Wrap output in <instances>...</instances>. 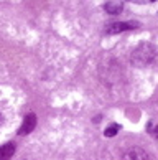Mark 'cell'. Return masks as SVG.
Returning a JSON list of instances; mask_svg holds the SVG:
<instances>
[{
  "mask_svg": "<svg viewBox=\"0 0 158 160\" xmlns=\"http://www.w3.org/2000/svg\"><path fill=\"white\" fill-rule=\"evenodd\" d=\"M156 48L151 43H140L130 55V61L133 66L137 68H143L148 66L150 63H153V60L156 58Z\"/></svg>",
  "mask_w": 158,
  "mask_h": 160,
  "instance_id": "1",
  "label": "cell"
},
{
  "mask_svg": "<svg viewBox=\"0 0 158 160\" xmlns=\"http://www.w3.org/2000/svg\"><path fill=\"white\" fill-rule=\"evenodd\" d=\"M35 127H36V116L31 112V114L25 116V119H23L22 126H20V129H18V134H20V135H28V134L33 132Z\"/></svg>",
  "mask_w": 158,
  "mask_h": 160,
  "instance_id": "2",
  "label": "cell"
},
{
  "mask_svg": "<svg viewBox=\"0 0 158 160\" xmlns=\"http://www.w3.org/2000/svg\"><path fill=\"white\" fill-rule=\"evenodd\" d=\"M122 160H148V153L140 147H132L122 155Z\"/></svg>",
  "mask_w": 158,
  "mask_h": 160,
  "instance_id": "3",
  "label": "cell"
},
{
  "mask_svg": "<svg viewBox=\"0 0 158 160\" xmlns=\"http://www.w3.org/2000/svg\"><path fill=\"white\" fill-rule=\"evenodd\" d=\"M137 23H124V22H120V23H110V25L105 27V33L107 35H114V33H120V32H125V30H130L132 27H135Z\"/></svg>",
  "mask_w": 158,
  "mask_h": 160,
  "instance_id": "4",
  "label": "cell"
},
{
  "mask_svg": "<svg viewBox=\"0 0 158 160\" xmlns=\"http://www.w3.org/2000/svg\"><path fill=\"white\" fill-rule=\"evenodd\" d=\"M122 8H124V3H122L120 0H109V2L104 5V10L110 15H119L122 12Z\"/></svg>",
  "mask_w": 158,
  "mask_h": 160,
  "instance_id": "5",
  "label": "cell"
},
{
  "mask_svg": "<svg viewBox=\"0 0 158 160\" xmlns=\"http://www.w3.org/2000/svg\"><path fill=\"white\" fill-rule=\"evenodd\" d=\"M15 150H17V147L13 142H8V144L2 145L0 147V160H10L15 155Z\"/></svg>",
  "mask_w": 158,
  "mask_h": 160,
  "instance_id": "6",
  "label": "cell"
},
{
  "mask_svg": "<svg viewBox=\"0 0 158 160\" xmlns=\"http://www.w3.org/2000/svg\"><path fill=\"white\" fill-rule=\"evenodd\" d=\"M119 129H120V127L117 126V124H112V126H109L107 129L104 130V135H105V137H114V135L119 132Z\"/></svg>",
  "mask_w": 158,
  "mask_h": 160,
  "instance_id": "7",
  "label": "cell"
},
{
  "mask_svg": "<svg viewBox=\"0 0 158 160\" xmlns=\"http://www.w3.org/2000/svg\"><path fill=\"white\" fill-rule=\"evenodd\" d=\"M148 130L151 132V135H153V137H158V127H155L151 122L148 124Z\"/></svg>",
  "mask_w": 158,
  "mask_h": 160,
  "instance_id": "8",
  "label": "cell"
},
{
  "mask_svg": "<svg viewBox=\"0 0 158 160\" xmlns=\"http://www.w3.org/2000/svg\"><path fill=\"white\" fill-rule=\"evenodd\" d=\"M2 122H3V116H2V112H0V126H2Z\"/></svg>",
  "mask_w": 158,
  "mask_h": 160,
  "instance_id": "9",
  "label": "cell"
},
{
  "mask_svg": "<svg viewBox=\"0 0 158 160\" xmlns=\"http://www.w3.org/2000/svg\"><path fill=\"white\" fill-rule=\"evenodd\" d=\"M23 160H35V158H23Z\"/></svg>",
  "mask_w": 158,
  "mask_h": 160,
  "instance_id": "10",
  "label": "cell"
}]
</instances>
